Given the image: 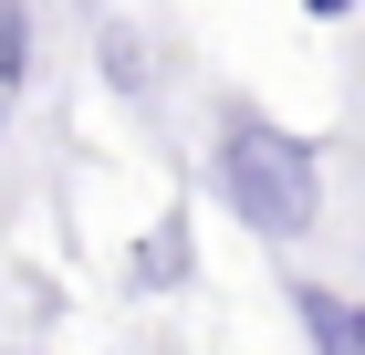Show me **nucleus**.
I'll use <instances>...</instances> for the list:
<instances>
[{
  "mask_svg": "<svg viewBox=\"0 0 365 355\" xmlns=\"http://www.w3.org/2000/svg\"><path fill=\"white\" fill-rule=\"evenodd\" d=\"M220 199L251 219L261 241H303L324 219V178H313V146L282 136L272 115H230L220 126Z\"/></svg>",
  "mask_w": 365,
  "mask_h": 355,
  "instance_id": "1",
  "label": "nucleus"
},
{
  "mask_svg": "<svg viewBox=\"0 0 365 355\" xmlns=\"http://www.w3.org/2000/svg\"><path fill=\"white\" fill-rule=\"evenodd\" d=\"M292 324L324 355H365V293H334V282H292Z\"/></svg>",
  "mask_w": 365,
  "mask_h": 355,
  "instance_id": "2",
  "label": "nucleus"
},
{
  "mask_svg": "<svg viewBox=\"0 0 365 355\" xmlns=\"http://www.w3.org/2000/svg\"><path fill=\"white\" fill-rule=\"evenodd\" d=\"M125 272H136V293H168L178 272H198V241H188V219L168 209V219H157V230H146L136 251H125Z\"/></svg>",
  "mask_w": 365,
  "mask_h": 355,
  "instance_id": "3",
  "label": "nucleus"
},
{
  "mask_svg": "<svg viewBox=\"0 0 365 355\" xmlns=\"http://www.w3.org/2000/svg\"><path fill=\"white\" fill-rule=\"evenodd\" d=\"M21 74H31V11H21V0H0V94H11Z\"/></svg>",
  "mask_w": 365,
  "mask_h": 355,
  "instance_id": "4",
  "label": "nucleus"
},
{
  "mask_svg": "<svg viewBox=\"0 0 365 355\" xmlns=\"http://www.w3.org/2000/svg\"><path fill=\"white\" fill-rule=\"evenodd\" d=\"M313 11H324V21H334V11H344V0H313Z\"/></svg>",
  "mask_w": 365,
  "mask_h": 355,
  "instance_id": "5",
  "label": "nucleus"
}]
</instances>
